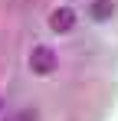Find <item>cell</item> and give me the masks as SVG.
Here are the masks:
<instances>
[{"instance_id": "3957f363", "label": "cell", "mask_w": 118, "mask_h": 121, "mask_svg": "<svg viewBox=\"0 0 118 121\" xmlns=\"http://www.w3.org/2000/svg\"><path fill=\"white\" fill-rule=\"evenodd\" d=\"M112 10H115V7H112V0H95V3H92V20H108V17H112Z\"/></svg>"}, {"instance_id": "6da1fadb", "label": "cell", "mask_w": 118, "mask_h": 121, "mask_svg": "<svg viewBox=\"0 0 118 121\" xmlns=\"http://www.w3.org/2000/svg\"><path fill=\"white\" fill-rule=\"evenodd\" d=\"M30 69H33L36 75H49V72L56 69V52H53L49 46H36L33 56H30Z\"/></svg>"}, {"instance_id": "7a4b0ae2", "label": "cell", "mask_w": 118, "mask_h": 121, "mask_svg": "<svg viewBox=\"0 0 118 121\" xmlns=\"http://www.w3.org/2000/svg\"><path fill=\"white\" fill-rule=\"evenodd\" d=\"M72 26H76V10L72 7H56L49 13V30L53 33H69Z\"/></svg>"}]
</instances>
